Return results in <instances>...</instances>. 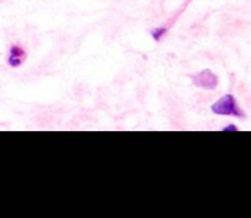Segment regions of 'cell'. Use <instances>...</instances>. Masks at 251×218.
<instances>
[{"mask_svg": "<svg viewBox=\"0 0 251 218\" xmlns=\"http://www.w3.org/2000/svg\"><path fill=\"white\" fill-rule=\"evenodd\" d=\"M211 110L216 115H225V117H234V118H244L245 113L238 104L237 99L233 95H225L220 99L216 100L211 105Z\"/></svg>", "mask_w": 251, "mask_h": 218, "instance_id": "cell-1", "label": "cell"}, {"mask_svg": "<svg viewBox=\"0 0 251 218\" xmlns=\"http://www.w3.org/2000/svg\"><path fill=\"white\" fill-rule=\"evenodd\" d=\"M193 77V82L196 87L203 88V90L212 91L218 86V77L213 71L210 69H205V70L200 71V73H195Z\"/></svg>", "mask_w": 251, "mask_h": 218, "instance_id": "cell-2", "label": "cell"}, {"mask_svg": "<svg viewBox=\"0 0 251 218\" xmlns=\"http://www.w3.org/2000/svg\"><path fill=\"white\" fill-rule=\"evenodd\" d=\"M27 59V53L21 46L12 44L9 49V56H7V64L11 68H19Z\"/></svg>", "mask_w": 251, "mask_h": 218, "instance_id": "cell-3", "label": "cell"}, {"mask_svg": "<svg viewBox=\"0 0 251 218\" xmlns=\"http://www.w3.org/2000/svg\"><path fill=\"white\" fill-rule=\"evenodd\" d=\"M167 32H168V27H164V26L156 27V28H154L153 31L151 32V36H152V38L154 39V41L159 42L162 38H163L164 36H166Z\"/></svg>", "mask_w": 251, "mask_h": 218, "instance_id": "cell-4", "label": "cell"}, {"mask_svg": "<svg viewBox=\"0 0 251 218\" xmlns=\"http://www.w3.org/2000/svg\"><path fill=\"white\" fill-rule=\"evenodd\" d=\"M238 130H239V127L235 124H228L227 126L222 127V131H238Z\"/></svg>", "mask_w": 251, "mask_h": 218, "instance_id": "cell-5", "label": "cell"}]
</instances>
